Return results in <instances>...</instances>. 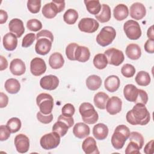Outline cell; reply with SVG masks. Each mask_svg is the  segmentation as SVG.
I'll use <instances>...</instances> for the list:
<instances>
[{
    "label": "cell",
    "instance_id": "6da1fadb",
    "mask_svg": "<svg viewBox=\"0 0 154 154\" xmlns=\"http://www.w3.org/2000/svg\"><path fill=\"white\" fill-rule=\"evenodd\" d=\"M126 119L131 125H146L149 122L150 116L145 105L136 103L132 109L127 112Z\"/></svg>",
    "mask_w": 154,
    "mask_h": 154
},
{
    "label": "cell",
    "instance_id": "7a4b0ae2",
    "mask_svg": "<svg viewBox=\"0 0 154 154\" xmlns=\"http://www.w3.org/2000/svg\"><path fill=\"white\" fill-rule=\"evenodd\" d=\"M131 132L129 129L124 125L117 126L111 137V144L117 150L121 149L129 138Z\"/></svg>",
    "mask_w": 154,
    "mask_h": 154
},
{
    "label": "cell",
    "instance_id": "3957f363",
    "mask_svg": "<svg viewBox=\"0 0 154 154\" xmlns=\"http://www.w3.org/2000/svg\"><path fill=\"white\" fill-rule=\"evenodd\" d=\"M79 111L84 123L92 125L96 123L98 121V113L95 110L93 105L90 103H82L79 106Z\"/></svg>",
    "mask_w": 154,
    "mask_h": 154
},
{
    "label": "cell",
    "instance_id": "277c9868",
    "mask_svg": "<svg viewBox=\"0 0 154 154\" xmlns=\"http://www.w3.org/2000/svg\"><path fill=\"white\" fill-rule=\"evenodd\" d=\"M116 36V29L110 26L103 27L96 37V42L101 46L105 47L110 45Z\"/></svg>",
    "mask_w": 154,
    "mask_h": 154
},
{
    "label": "cell",
    "instance_id": "5b68a950",
    "mask_svg": "<svg viewBox=\"0 0 154 154\" xmlns=\"http://www.w3.org/2000/svg\"><path fill=\"white\" fill-rule=\"evenodd\" d=\"M64 8V1H52L43 6L42 14L47 19H52L57 16V13L61 12Z\"/></svg>",
    "mask_w": 154,
    "mask_h": 154
},
{
    "label": "cell",
    "instance_id": "8992f818",
    "mask_svg": "<svg viewBox=\"0 0 154 154\" xmlns=\"http://www.w3.org/2000/svg\"><path fill=\"white\" fill-rule=\"evenodd\" d=\"M36 103L40 111L43 114H51L54 107V99L48 93H40L36 98Z\"/></svg>",
    "mask_w": 154,
    "mask_h": 154
},
{
    "label": "cell",
    "instance_id": "52a82bcc",
    "mask_svg": "<svg viewBox=\"0 0 154 154\" xmlns=\"http://www.w3.org/2000/svg\"><path fill=\"white\" fill-rule=\"evenodd\" d=\"M60 137L55 132H52L42 137L40 140L41 147L45 150H51L56 148L60 144Z\"/></svg>",
    "mask_w": 154,
    "mask_h": 154
},
{
    "label": "cell",
    "instance_id": "ba28073f",
    "mask_svg": "<svg viewBox=\"0 0 154 154\" xmlns=\"http://www.w3.org/2000/svg\"><path fill=\"white\" fill-rule=\"evenodd\" d=\"M123 30L127 37L130 40H137L141 36L140 24L134 20L126 21L123 25Z\"/></svg>",
    "mask_w": 154,
    "mask_h": 154
},
{
    "label": "cell",
    "instance_id": "9c48e42d",
    "mask_svg": "<svg viewBox=\"0 0 154 154\" xmlns=\"http://www.w3.org/2000/svg\"><path fill=\"white\" fill-rule=\"evenodd\" d=\"M104 54L107 58L108 64L116 66L120 65L125 60V56L123 52L114 48L106 50Z\"/></svg>",
    "mask_w": 154,
    "mask_h": 154
},
{
    "label": "cell",
    "instance_id": "30bf717a",
    "mask_svg": "<svg viewBox=\"0 0 154 154\" xmlns=\"http://www.w3.org/2000/svg\"><path fill=\"white\" fill-rule=\"evenodd\" d=\"M99 24L98 22L90 17L82 18L78 23L79 29L87 33H93L99 28Z\"/></svg>",
    "mask_w": 154,
    "mask_h": 154
},
{
    "label": "cell",
    "instance_id": "8fae6325",
    "mask_svg": "<svg viewBox=\"0 0 154 154\" xmlns=\"http://www.w3.org/2000/svg\"><path fill=\"white\" fill-rule=\"evenodd\" d=\"M52 42L47 37H40L37 38L35 46V51L37 54L41 55H45L49 52L52 48Z\"/></svg>",
    "mask_w": 154,
    "mask_h": 154
},
{
    "label": "cell",
    "instance_id": "7c38bea8",
    "mask_svg": "<svg viewBox=\"0 0 154 154\" xmlns=\"http://www.w3.org/2000/svg\"><path fill=\"white\" fill-rule=\"evenodd\" d=\"M46 70L45 61L41 58H34L30 63L31 73L35 76L43 75Z\"/></svg>",
    "mask_w": 154,
    "mask_h": 154
},
{
    "label": "cell",
    "instance_id": "4fadbf2b",
    "mask_svg": "<svg viewBox=\"0 0 154 154\" xmlns=\"http://www.w3.org/2000/svg\"><path fill=\"white\" fill-rule=\"evenodd\" d=\"M17 151L20 153H24L28 151L29 147V140L28 137L23 134L17 135L14 140Z\"/></svg>",
    "mask_w": 154,
    "mask_h": 154
},
{
    "label": "cell",
    "instance_id": "5bb4252c",
    "mask_svg": "<svg viewBox=\"0 0 154 154\" xmlns=\"http://www.w3.org/2000/svg\"><path fill=\"white\" fill-rule=\"evenodd\" d=\"M40 87L47 90H54L59 85V79L53 75H46L41 78L40 81Z\"/></svg>",
    "mask_w": 154,
    "mask_h": 154
},
{
    "label": "cell",
    "instance_id": "9a60e30c",
    "mask_svg": "<svg viewBox=\"0 0 154 154\" xmlns=\"http://www.w3.org/2000/svg\"><path fill=\"white\" fill-rule=\"evenodd\" d=\"M122 106V100L117 96H112L111 98H109L107 101L106 109L109 114L115 115L121 111Z\"/></svg>",
    "mask_w": 154,
    "mask_h": 154
},
{
    "label": "cell",
    "instance_id": "2e32d148",
    "mask_svg": "<svg viewBox=\"0 0 154 154\" xmlns=\"http://www.w3.org/2000/svg\"><path fill=\"white\" fill-rule=\"evenodd\" d=\"M130 16L135 20L142 19L146 14V10L144 5L140 2H135L130 7Z\"/></svg>",
    "mask_w": 154,
    "mask_h": 154
},
{
    "label": "cell",
    "instance_id": "e0dca14e",
    "mask_svg": "<svg viewBox=\"0 0 154 154\" xmlns=\"http://www.w3.org/2000/svg\"><path fill=\"white\" fill-rule=\"evenodd\" d=\"M8 28L11 32L15 34L17 37H20L25 32V28L22 20L17 18L13 19L10 21Z\"/></svg>",
    "mask_w": 154,
    "mask_h": 154
},
{
    "label": "cell",
    "instance_id": "ac0fdd59",
    "mask_svg": "<svg viewBox=\"0 0 154 154\" xmlns=\"http://www.w3.org/2000/svg\"><path fill=\"white\" fill-rule=\"evenodd\" d=\"M10 70L15 76H20L24 74L26 71L25 63L19 58L13 59L10 62Z\"/></svg>",
    "mask_w": 154,
    "mask_h": 154
},
{
    "label": "cell",
    "instance_id": "d6986e66",
    "mask_svg": "<svg viewBox=\"0 0 154 154\" xmlns=\"http://www.w3.org/2000/svg\"><path fill=\"white\" fill-rule=\"evenodd\" d=\"M90 129L89 126L82 122H79L76 123L73 128V135L79 138L82 139L90 135Z\"/></svg>",
    "mask_w": 154,
    "mask_h": 154
},
{
    "label": "cell",
    "instance_id": "ffe728a7",
    "mask_svg": "<svg viewBox=\"0 0 154 154\" xmlns=\"http://www.w3.org/2000/svg\"><path fill=\"white\" fill-rule=\"evenodd\" d=\"M82 149L86 154L99 153L96 140L91 137L86 138L82 144Z\"/></svg>",
    "mask_w": 154,
    "mask_h": 154
},
{
    "label": "cell",
    "instance_id": "44dd1931",
    "mask_svg": "<svg viewBox=\"0 0 154 154\" xmlns=\"http://www.w3.org/2000/svg\"><path fill=\"white\" fill-rule=\"evenodd\" d=\"M120 84L119 78L116 75H110L108 76L104 82V87L109 92H114L117 91Z\"/></svg>",
    "mask_w": 154,
    "mask_h": 154
},
{
    "label": "cell",
    "instance_id": "7402d4cb",
    "mask_svg": "<svg viewBox=\"0 0 154 154\" xmlns=\"http://www.w3.org/2000/svg\"><path fill=\"white\" fill-rule=\"evenodd\" d=\"M17 45V38L15 34L12 32L7 33L3 37V46L9 51L14 50Z\"/></svg>",
    "mask_w": 154,
    "mask_h": 154
},
{
    "label": "cell",
    "instance_id": "603a6c76",
    "mask_svg": "<svg viewBox=\"0 0 154 154\" xmlns=\"http://www.w3.org/2000/svg\"><path fill=\"white\" fill-rule=\"evenodd\" d=\"M93 134L96 140H105L108 135V128L103 123H97L93 128Z\"/></svg>",
    "mask_w": 154,
    "mask_h": 154
},
{
    "label": "cell",
    "instance_id": "cb8c5ba5",
    "mask_svg": "<svg viewBox=\"0 0 154 154\" xmlns=\"http://www.w3.org/2000/svg\"><path fill=\"white\" fill-rule=\"evenodd\" d=\"M138 94V88L133 84H127L123 88L125 98L129 102H135Z\"/></svg>",
    "mask_w": 154,
    "mask_h": 154
},
{
    "label": "cell",
    "instance_id": "d4e9b609",
    "mask_svg": "<svg viewBox=\"0 0 154 154\" xmlns=\"http://www.w3.org/2000/svg\"><path fill=\"white\" fill-rule=\"evenodd\" d=\"M125 53L129 59L137 60H138L141 55V50L138 45L131 43L126 46Z\"/></svg>",
    "mask_w": 154,
    "mask_h": 154
},
{
    "label": "cell",
    "instance_id": "484cf974",
    "mask_svg": "<svg viewBox=\"0 0 154 154\" xmlns=\"http://www.w3.org/2000/svg\"><path fill=\"white\" fill-rule=\"evenodd\" d=\"M90 57V52L87 47L84 46H78L75 51V60L81 63L87 61Z\"/></svg>",
    "mask_w": 154,
    "mask_h": 154
},
{
    "label": "cell",
    "instance_id": "4316f807",
    "mask_svg": "<svg viewBox=\"0 0 154 154\" xmlns=\"http://www.w3.org/2000/svg\"><path fill=\"white\" fill-rule=\"evenodd\" d=\"M114 18L119 21L125 19L129 15V10L128 7L123 4L116 5L113 10Z\"/></svg>",
    "mask_w": 154,
    "mask_h": 154
},
{
    "label": "cell",
    "instance_id": "83f0119b",
    "mask_svg": "<svg viewBox=\"0 0 154 154\" xmlns=\"http://www.w3.org/2000/svg\"><path fill=\"white\" fill-rule=\"evenodd\" d=\"M64 64V60L60 52H54L49 58V64L51 68L58 69L61 68Z\"/></svg>",
    "mask_w": 154,
    "mask_h": 154
},
{
    "label": "cell",
    "instance_id": "f1b7e54d",
    "mask_svg": "<svg viewBox=\"0 0 154 154\" xmlns=\"http://www.w3.org/2000/svg\"><path fill=\"white\" fill-rule=\"evenodd\" d=\"M109 99V96L107 94L103 92H98L94 96V105L100 109H105L107 101Z\"/></svg>",
    "mask_w": 154,
    "mask_h": 154
},
{
    "label": "cell",
    "instance_id": "f546056e",
    "mask_svg": "<svg viewBox=\"0 0 154 154\" xmlns=\"http://www.w3.org/2000/svg\"><path fill=\"white\" fill-rule=\"evenodd\" d=\"M5 90L10 94L17 93L20 89V84L18 80L14 78L8 79L4 84Z\"/></svg>",
    "mask_w": 154,
    "mask_h": 154
},
{
    "label": "cell",
    "instance_id": "4dcf8cb0",
    "mask_svg": "<svg viewBox=\"0 0 154 154\" xmlns=\"http://www.w3.org/2000/svg\"><path fill=\"white\" fill-rule=\"evenodd\" d=\"M111 17V11L108 5L103 4L102 5V10L100 13L95 15L96 19L101 23L108 22Z\"/></svg>",
    "mask_w": 154,
    "mask_h": 154
},
{
    "label": "cell",
    "instance_id": "1f68e13d",
    "mask_svg": "<svg viewBox=\"0 0 154 154\" xmlns=\"http://www.w3.org/2000/svg\"><path fill=\"white\" fill-rule=\"evenodd\" d=\"M101 85L102 79L100 77L97 75H90L86 79V85L87 88L91 91L97 90L100 87Z\"/></svg>",
    "mask_w": 154,
    "mask_h": 154
},
{
    "label": "cell",
    "instance_id": "d6a6232c",
    "mask_svg": "<svg viewBox=\"0 0 154 154\" xmlns=\"http://www.w3.org/2000/svg\"><path fill=\"white\" fill-rule=\"evenodd\" d=\"M84 2L87 11L91 14L97 15L101 10V4L98 0H85Z\"/></svg>",
    "mask_w": 154,
    "mask_h": 154
},
{
    "label": "cell",
    "instance_id": "836d02e7",
    "mask_svg": "<svg viewBox=\"0 0 154 154\" xmlns=\"http://www.w3.org/2000/svg\"><path fill=\"white\" fill-rule=\"evenodd\" d=\"M69 128H70L65 122L58 120L52 126V132L57 133L60 137H63L67 134Z\"/></svg>",
    "mask_w": 154,
    "mask_h": 154
},
{
    "label": "cell",
    "instance_id": "e575fe53",
    "mask_svg": "<svg viewBox=\"0 0 154 154\" xmlns=\"http://www.w3.org/2000/svg\"><path fill=\"white\" fill-rule=\"evenodd\" d=\"M135 80L138 85L147 86L150 84L151 79L148 72L141 70L138 72Z\"/></svg>",
    "mask_w": 154,
    "mask_h": 154
},
{
    "label": "cell",
    "instance_id": "d590c367",
    "mask_svg": "<svg viewBox=\"0 0 154 154\" xmlns=\"http://www.w3.org/2000/svg\"><path fill=\"white\" fill-rule=\"evenodd\" d=\"M78 18V13L74 9H68L63 15L64 21L68 25H73Z\"/></svg>",
    "mask_w": 154,
    "mask_h": 154
},
{
    "label": "cell",
    "instance_id": "8d00e7d4",
    "mask_svg": "<svg viewBox=\"0 0 154 154\" xmlns=\"http://www.w3.org/2000/svg\"><path fill=\"white\" fill-rule=\"evenodd\" d=\"M93 64L96 68L99 70L105 69L107 64V58L104 54H97L93 58Z\"/></svg>",
    "mask_w": 154,
    "mask_h": 154
},
{
    "label": "cell",
    "instance_id": "74e56055",
    "mask_svg": "<svg viewBox=\"0 0 154 154\" xmlns=\"http://www.w3.org/2000/svg\"><path fill=\"white\" fill-rule=\"evenodd\" d=\"M11 133H16L19 131L21 128L22 123L20 120L17 117H12L10 119L7 125Z\"/></svg>",
    "mask_w": 154,
    "mask_h": 154
},
{
    "label": "cell",
    "instance_id": "f35d334b",
    "mask_svg": "<svg viewBox=\"0 0 154 154\" xmlns=\"http://www.w3.org/2000/svg\"><path fill=\"white\" fill-rule=\"evenodd\" d=\"M129 141L137 144L140 149H141L144 144V138L143 135L138 132H132L129 137Z\"/></svg>",
    "mask_w": 154,
    "mask_h": 154
},
{
    "label": "cell",
    "instance_id": "ab89813d",
    "mask_svg": "<svg viewBox=\"0 0 154 154\" xmlns=\"http://www.w3.org/2000/svg\"><path fill=\"white\" fill-rule=\"evenodd\" d=\"M27 8L31 13L35 14L38 13L41 8V1L28 0L27 1Z\"/></svg>",
    "mask_w": 154,
    "mask_h": 154
},
{
    "label": "cell",
    "instance_id": "60d3db41",
    "mask_svg": "<svg viewBox=\"0 0 154 154\" xmlns=\"http://www.w3.org/2000/svg\"><path fill=\"white\" fill-rule=\"evenodd\" d=\"M26 27L29 30L36 32L42 28V23L38 19H32L28 20L26 23Z\"/></svg>",
    "mask_w": 154,
    "mask_h": 154
},
{
    "label": "cell",
    "instance_id": "b9f144b4",
    "mask_svg": "<svg viewBox=\"0 0 154 154\" xmlns=\"http://www.w3.org/2000/svg\"><path fill=\"white\" fill-rule=\"evenodd\" d=\"M121 73L126 78H131L135 75V69L132 64H125L121 69Z\"/></svg>",
    "mask_w": 154,
    "mask_h": 154
},
{
    "label": "cell",
    "instance_id": "7bdbcfd3",
    "mask_svg": "<svg viewBox=\"0 0 154 154\" xmlns=\"http://www.w3.org/2000/svg\"><path fill=\"white\" fill-rule=\"evenodd\" d=\"M79 45L75 43H72L68 45L66 48V55L67 58L72 61H75V54L76 48Z\"/></svg>",
    "mask_w": 154,
    "mask_h": 154
},
{
    "label": "cell",
    "instance_id": "ee69618b",
    "mask_svg": "<svg viewBox=\"0 0 154 154\" xmlns=\"http://www.w3.org/2000/svg\"><path fill=\"white\" fill-rule=\"evenodd\" d=\"M35 38H35V34L32 32L27 34L23 38L22 42V46L23 48H28L33 43Z\"/></svg>",
    "mask_w": 154,
    "mask_h": 154
},
{
    "label": "cell",
    "instance_id": "f6af8a7d",
    "mask_svg": "<svg viewBox=\"0 0 154 154\" xmlns=\"http://www.w3.org/2000/svg\"><path fill=\"white\" fill-rule=\"evenodd\" d=\"M75 108L74 106L70 103L65 104L61 109L62 115L66 117H72L75 113Z\"/></svg>",
    "mask_w": 154,
    "mask_h": 154
},
{
    "label": "cell",
    "instance_id": "bcb514c9",
    "mask_svg": "<svg viewBox=\"0 0 154 154\" xmlns=\"http://www.w3.org/2000/svg\"><path fill=\"white\" fill-rule=\"evenodd\" d=\"M37 119L38 120L44 124L50 123L53 120V114L52 113L49 114H43L40 111L37 113Z\"/></svg>",
    "mask_w": 154,
    "mask_h": 154
},
{
    "label": "cell",
    "instance_id": "7dc6e473",
    "mask_svg": "<svg viewBox=\"0 0 154 154\" xmlns=\"http://www.w3.org/2000/svg\"><path fill=\"white\" fill-rule=\"evenodd\" d=\"M148 101V94L143 90L138 89V94L137 98L134 103H142L146 105Z\"/></svg>",
    "mask_w": 154,
    "mask_h": 154
},
{
    "label": "cell",
    "instance_id": "c3c4849f",
    "mask_svg": "<svg viewBox=\"0 0 154 154\" xmlns=\"http://www.w3.org/2000/svg\"><path fill=\"white\" fill-rule=\"evenodd\" d=\"M140 148L138 146L132 141H130V143L128 144L126 149L125 153L126 154H140Z\"/></svg>",
    "mask_w": 154,
    "mask_h": 154
},
{
    "label": "cell",
    "instance_id": "681fc988",
    "mask_svg": "<svg viewBox=\"0 0 154 154\" xmlns=\"http://www.w3.org/2000/svg\"><path fill=\"white\" fill-rule=\"evenodd\" d=\"M11 131L7 125H1L0 126V140L1 141L7 140L10 136Z\"/></svg>",
    "mask_w": 154,
    "mask_h": 154
},
{
    "label": "cell",
    "instance_id": "f907efd6",
    "mask_svg": "<svg viewBox=\"0 0 154 154\" xmlns=\"http://www.w3.org/2000/svg\"><path fill=\"white\" fill-rule=\"evenodd\" d=\"M40 37H47V38H49L52 42H53V41H54V35H53L52 33L50 31H48L46 29H43V30L39 31L36 35V39H37V38H38Z\"/></svg>",
    "mask_w": 154,
    "mask_h": 154
},
{
    "label": "cell",
    "instance_id": "816d5d0a",
    "mask_svg": "<svg viewBox=\"0 0 154 154\" xmlns=\"http://www.w3.org/2000/svg\"><path fill=\"white\" fill-rule=\"evenodd\" d=\"M144 48L145 51L149 54H153L154 52V40L148 39L144 43Z\"/></svg>",
    "mask_w": 154,
    "mask_h": 154
},
{
    "label": "cell",
    "instance_id": "f5cc1de1",
    "mask_svg": "<svg viewBox=\"0 0 154 154\" xmlns=\"http://www.w3.org/2000/svg\"><path fill=\"white\" fill-rule=\"evenodd\" d=\"M58 120H62L63 122H65L69 126V128H71L74 124V120L72 117H66L61 114L59 116Z\"/></svg>",
    "mask_w": 154,
    "mask_h": 154
},
{
    "label": "cell",
    "instance_id": "db71d44e",
    "mask_svg": "<svg viewBox=\"0 0 154 154\" xmlns=\"http://www.w3.org/2000/svg\"><path fill=\"white\" fill-rule=\"evenodd\" d=\"M8 96L2 92L0 93V108H2L8 105Z\"/></svg>",
    "mask_w": 154,
    "mask_h": 154
},
{
    "label": "cell",
    "instance_id": "11a10c76",
    "mask_svg": "<svg viewBox=\"0 0 154 154\" xmlns=\"http://www.w3.org/2000/svg\"><path fill=\"white\" fill-rule=\"evenodd\" d=\"M153 140H152L149 142H148L144 149V152L146 154H152L153 153Z\"/></svg>",
    "mask_w": 154,
    "mask_h": 154
},
{
    "label": "cell",
    "instance_id": "9f6ffc18",
    "mask_svg": "<svg viewBox=\"0 0 154 154\" xmlns=\"http://www.w3.org/2000/svg\"><path fill=\"white\" fill-rule=\"evenodd\" d=\"M8 61L7 59L2 55L0 56V70L2 71L8 67Z\"/></svg>",
    "mask_w": 154,
    "mask_h": 154
},
{
    "label": "cell",
    "instance_id": "6f0895ef",
    "mask_svg": "<svg viewBox=\"0 0 154 154\" xmlns=\"http://www.w3.org/2000/svg\"><path fill=\"white\" fill-rule=\"evenodd\" d=\"M8 19V14L7 13L3 10H0V23L3 24L6 22Z\"/></svg>",
    "mask_w": 154,
    "mask_h": 154
},
{
    "label": "cell",
    "instance_id": "680465c9",
    "mask_svg": "<svg viewBox=\"0 0 154 154\" xmlns=\"http://www.w3.org/2000/svg\"><path fill=\"white\" fill-rule=\"evenodd\" d=\"M147 35L149 39L154 40V34H153V26L152 25L149 28L147 31Z\"/></svg>",
    "mask_w": 154,
    "mask_h": 154
}]
</instances>
